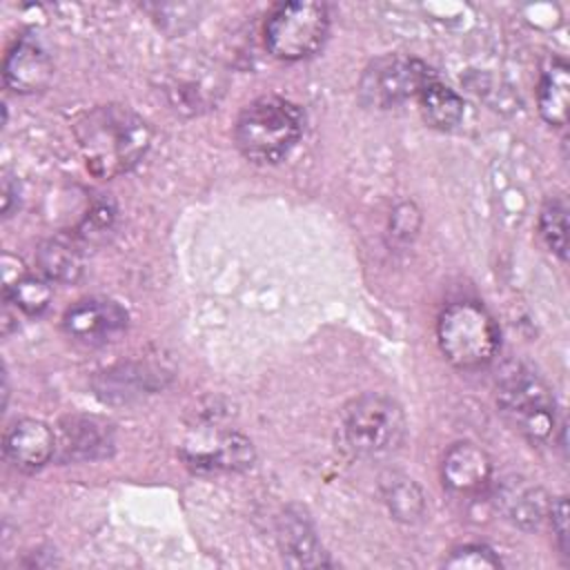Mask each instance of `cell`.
Listing matches in <instances>:
<instances>
[{"label": "cell", "instance_id": "14", "mask_svg": "<svg viewBox=\"0 0 570 570\" xmlns=\"http://www.w3.org/2000/svg\"><path fill=\"white\" fill-rule=\"evenodd\" d=\"M114 445L111 428L98 419L73 416L60 425V452L62 459L91 461L107 456Z\"/></svg>", "mask_w": 570, "mask_h": 570}, {"label": "cell", "instance_id": "6", "mask_svg": "<svg viewBox=\"0 0 570 570\" xmlns=\"http://www.w3.org/2000/svg\"><path fill=\"white\" fill-rule=\"evenodd\" d=\"M330 29L327 7L312 0L278 4L265 22V45L281 60L312 56Z\"/></svg>", "mask_w": 570, "mask_h": 570}, {"label": "cell", "instance_id": "16", "mask_svg": "<svg viewBox=\"0 0 570 570\" xmlns=\"http://www.w3.org/2000/svg\"><path fill=\"white\" fill-rule=\"evenodd\" d=\"M416 98H419L423 118L436 129H452L463 118L461 96L454 89H450L448 85L439 82L436 78L430 80Z\"/></svg>", "mask_w": 570, "mask_h": 570}, {"label": "cell", "instance_id": "7", "mask_svg": "<svg viewBox=\"0 0 570 570\" xmlns=\"http://www.w3.org/2000/svg\"><path fill=\"white\" fill-rule=\"evenodd\" d=\"M430 80L434 76L425 62L410 56H381L367 65L358 89L363 102L385 109L416 98Z\"/></svg>", "mask_w": 570, "mask_h": 570}, {"label": "cell", "instance_id": "19", "mask_svg": "<svg viewBox=\"0 0 570 570\" xmlns=\"http://www.w3.org/2000/svg\"><path fill=\"white\" fill-rule=\"evenodd\" d=\"M539 234L548 249L559 258L568 254V205L563 198H550L539 214Z\"/></svg>", "mask_w": 570, "mask_h": 570}, {"label": "cell", "instance_id": "1", "mask_svg": "<svg viewBox=\"0 0 570 570\" xmlns=\"http://www.w3.org/2000/svg\"><path fill=\"white\" fill-rule=\"evenodd\" d=\"M76 138L87 169L98 178H114L140 163L149 149L151 131L131 109L105 105L80 116Z\"/></svg>", "mask_w": 570, "mask_h": 570}, {"label": "cell", "instance_id": "8", "mask_svg": "<svg viewBox=\"0 0 570 570\" xmlns=\"http://www.w3.org/2000/svg\"><path fill=\"white\" fill-rule=\"evenodd\" d=\"M62 327L76 343L105 345L125 332L127 312L109 298H82L65 312Z\"/></svg>", "mask_w": 570, "mask_h": 570}, {"label": "cell", "instance_id": "10", "mask_svg": "<svg viewBox=\"0 0 570 570\" xmlns=\"http://www.w3.org/2000/svg\"><path fill=\"white\" fill-rule=\"evenodd\" d=\"M58 443L51 428L38 419H20L11 423L2 439L7 461L20 472H36L49 463Z\"/></svg>", "mask_w": 570, "mask_h": 570}, {"label": "cell", "instance_id": "23", "mask_svg": "<svg viewBox=\"0 0 570 570\" xmlns=\"http://www.w3.org/2000/svg\"><path fill=\"white\" fill-rule=\"evenodd\" d=\"M548 517L552 519V530L557 534L559 548L566 554V550H568V503H566V499H557L550 505V514Z\"/></svg>", "mask_w": 570, "mask_h": 570}, {"label": "cell", "instance_id": "2", "mask_svg": "<svg viewBox=\"0 0 570 570\" xmlns=\"http://www.w3.org/2000/svg\"><path fill=\"white\" fill-rule=\"evenodd\" d=\"M303 125L305 118L298 105L281 96H263L240 111L234 136L247 160L274 165L296 147Z\"/></svg>", "mask_w": 570, "mask_h": 570}, {"label": "cell", "instance_id": "17", "mask_svg": "<svg viewBox=\"0 0 570 570\" xmlns=\"http://www.w3.org/2000/svg\"><path fill=\"white\" fill-rule=\"evenodd\" d=\"M281 548L289 566H325V552H321L318 541L309 523L301 517H285L281 528Z\"/></svg>", "mask_w": 570, "mask_h": 570}, {"label": "cell", "instance_id": "21", "mask_svg": "<svg viewBox=\"0 0 570 570\" xmlns=\"http://www.w3.org/2000/svg\"><path fill=\"white\" fill-rule=\"evenodd\" d=\"M383 497H385L390 512L401 521H414L423 512L421 490L407 476L394 474L390 481H385Z\"/></svg>", "mask_w": 570, "mask_h": 570}, {"label": "cell", "instance_id": "3", "mask_svg": "<svg viewBox=\"0 0 570 570\" xmlns=\"http://www.w3.org/2000/svg\"><path fill=\"white\" fill-rule=\"evenodd\" d=\"M405 430V414L396 401L383 394H363L345 405L338 439L352 456L381 459L399 450Z\"/></svg>", "mask_w": 570, "mask_h": 570}, {"label": "cell", "instance_id": "20", "mask_svg": "<svg viewBox=\"0 0 570 570\" xmlns=\"http://www.w3.org/2000/svg\"><path fill=\"white\" fill-rule=\"evenodd\" d=\"M51 296H53L51 285L45 278L29 276V274H22L13 285L4 287V298L31 316L42 314L49 307Z\"/></svg>", "mask_w": 570, "mask_h": 570}, {"label": "cell", "instance_id": "22", "mask_svg": "<svg viewBox=\"0 0 570 570\" xmlns=\"http://www.w3.org/2000/svg\"><path fill=\"white\" fill-rule=\"evenodd\" d=\"M443 566L454 570H492V568H499L501 561L490 548L470 543L452 550L450 557L443 561Z\"/></svg>", "mask_w": 570, "mask_h": 570}, {"label": "cell", "instance_id": "9", "mask_svg": "<svg viewBox=\"0 0 570 570\" xmlns=\"http://www.w3.org/2000/svg\"><path fill=\"white\" fill-rule=\"evenodd\" d=\"M183 459L196 472H240L254 463V448L236 432H218L185 443Z\"/></svg>", "mask_w": 570, "mask_h": 570}, {"label": "cell", "instance_id": "11", "mask_svg": "<svg viewBox=\"0 0 570 570\" xmlns=\"http://www.w3.org/2000/svg\"><path fill=\"white\" fill-rule=\"evenodd\" d=\"M2 76L4 85L16 94H36L49 85L53 76V65L49 53L36 38L22 36L9 49Z\"/></svg>", "mask_w": 570, "mask_h": 570}, {"label": "cell", "instance_id": "24", "mask_svg": "<svg viewBox=\"0 0 570 570\" xmlns=\"http://www.w3.org/2000/svg\"><path fill=\"white\" fill-rule=\"evenodd\" d=\"M13 200L18 203V187H11V180L4 178L2 180V214L4 216H11Z\"/></svg>", "mask_w": 570, "mask_h": 570}, {"label": "cell", "instance_id": "18", "mask_svg": "<svg viewBox=\"0 0 570 570\" xmlns=\"http://www.w3.org/2000/svg\"><path fill=\"white\" fill-rule=\"evenodd\" d=\"M38 265L49 281L73 283L82 274L80 249L65 238H49L38 249Z\"/></svg>", "mask_w": 570, "mask_h": 570}, {"label": "cell", "instance_id": "4", "mask_svg": "<svg viewBox=\"0 0 570 570\" xmlns=\"http://www.w3.org/2000/svg\"><path fill=\"white\" fill-rule=\"evenodd\" d=\"M436 338L448 363L459 370H479L499 350V327L476 301L450 303L439 316Z\"/></svg>", "mask_w": 570, "mask_h": 570}, {"label": "cell", "instance_id": "12", "mask_svg": "<svg viewBox=\"0 0 570 570\" xmlns=\"http://www.w3.org/2000/svg\"><path fill=\"white\" fill-rule=\"evenodd\" d=\"M492 476L490 456L474 443H454L441 463L443 483L456 494L481 492Z\"/></svg>", "mask_w": 570, "mask_h": 570}, {"label": "cell", "instance_id": "15", "mask_svg": "<svg viewBox=\"0 0 570 570\" xmlns=\"http://www.w3.org/2000/svg\"><path fill=\"white\" fill-rule=\"evenodd\" d=\"M568 94H570V78L568 65L563 60H552L539 80V114L546 122L554 127H563L568 120Z\"/></svg>", "mask_w": 570, "mask_h": 570}, {"label": "cell", "instance_id": "5", "mask_svg": "<svg viewBox=\"0 0 570 570\" xmlns=\"http://www.w3.org/2000/svg\"><path fill=\"white\" fill-rule=\"evenodd\" d=\"M497 403L505 419L532 443H546L557 432V410L543 381L521 365L503 372L497 385Z\"/></svg>", "mask_w": 570, "mask_h": 570}, {"label": "cell", "instance_id": "13", "mask_svg": "<svg viewBox=\"0 0 570 570\" xmlns=\"http://www.w3.org/2000/svg\"><path fill=\"white\" fill-rule=\"evenodd\" d=\"M497 508L505 514V519H510L514 525L523 528V530H534L539 528L548 514H550V501L548 494L537 488L530 485L523 479H505L499 488H497Z\"/></svg>", "mask_w": 570, "mask_h": 570}]
</instances>
